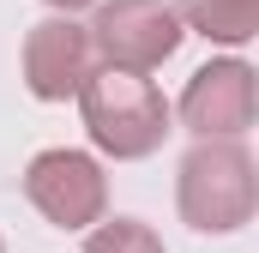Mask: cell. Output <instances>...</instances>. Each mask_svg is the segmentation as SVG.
Masks as SVG:
<instances>
[{"label": "cell", "mask_w": 259, "mask_h": 253, "mask_svg": "<svg viewBox=\"0 0 259 253\" xmlns=\"http://www.w3.org/2000/svg\"><path fill=\"white\" fill-rule=\"evenodd\" d=\"M175 205L199 235H235L241 223H253L259 205V175L247 145L235 139H199L175 169Z\"/></svg>", "instance_id": "cell-1"}, {"label": "cell", "mask_w": 259, "mask_h": 253, "mask_svg": "<svg viewBox=\"0 0 259 253\" xmlns=\"http://www.w3.org/2000/svg\"><path fill=\"white\" fill-rule=\"evenodd\" d=\"M253 66L247 61H211L181 91V126L199 139H241L253 126Z\"/></svg>", "instance_id": "cell-5"}, {"label": "cell", "mask_w": 259, "mask_h": 253, "mask_svg": "<svg viewBox=\"0 0 259 253\" xmlns=\"http://www.w3.org/2000/svg\"><path fill=\"white\" fill-rule=\"evenodd\" d=\"M84 30L103 66H127V72H157L187 36L175 6L163 0H97V18Z\"/></svg>", "instance_id": "cell-3"}, {"label": "cell", "mask_w": 259, "mask_h": 253, "mask_svg": "<svg viewBox=\"0 0 259 253\" xmlns=\"http://www.w3.org/2000/svg\"><path fill=\"white\" fill-rule=\"evenodd\" d=\"M55 12H78V6H91V0H49Z\"/></svg>", "instance_id": "cell-9"}, {"label": "cell", "mask_w": 259, "mask_h": 253, "mask_svg": "<svg viewBox=\"0 0 259 253\" xmlns=\"http://www.w3.org/2000/svg\"><path fill=\"white\" fill-rule=\"evenodd\" d=\"M24 193L55 229H91L103 217V205H109V181H103L97 157H84V151H42V157H30Z\"/></svg>", "instance_id": "cell-4"}, {"label": "cell", "mask_w": 259, "mask_h": 253, "mask_svg": "<svg viewBox=\"0 0 259 253\" xmlns=\"http://www.w3.org/2000/svg\"><path fill=\"white\" fill-rule=\"evenodd\" d=\"M91 66H97V49H91L84 24H72L66 12L30 24V36H24V85H30V97H42V103L78 97Z\"/></svg>", "instance_id": "cell-6"}, {"label": "cell", "mask_w": 259, "mask_h": 253, "mask_svg": "<svg viewBox=\"0 0 259 253\" xmlns=\"http://www.w3.org/2000/svg\"><path fill=\"white\" fill-rule=\"evenodd\" d=\"M0 253H6V241H0Z\"/></svg>", "instance_id": "cell-10"}, {"label": "cell", "mask_w": 259, "mask_h": 253, "mask_svg": "<svg viewBox=\"0 0 259 253\" xmlns=\"http://www.w3.org/2000/svg\"><path fill=\"white\" fill-rule=\"evenodd\" d=\"M78 109H84V126H91L97 151H109L121 163L151 157L169 133L163 91L145 72H127V66H91L84 85H78Z\"/></svg>", "instance_id": "cell-2"}, {"label": "cell", "mask_w": 259, "mask_h": 253, "mask_svg": "<svg viewBox=\"0 0 259 253\" xmlns=\"http://www.w3.org/2000/svg\"><path fill=\"white\" fill-rule=\"evenodd\" d=\"M84 253H163V241H157V229L139 223V217H115V223L97 217V229H91Z\"/></svg>", "instance_id": "cell-8"}, {"label": "cell", "mask_w": 259, "mask_h": 253, "mask_svg": "<svg viewBox=\"0 0 259 253\" xmlns=\"http://www.w3.org/2000/svg\"><path fill=\"white\" fill-rule=\"evenodd\" d=\"M175 18H181V30H199V36H211V43L241 49L259 30V0H181Z\"/></svg>", "instance_id": "cell-7"}]
</instances>
